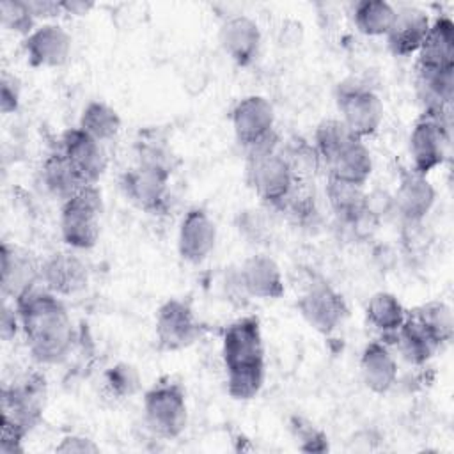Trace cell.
<instances>
[{
  "instance_id": "cell-37",
  "label": "cell",
  "mask_w": 454,
  "mask_h": 454,
  "mask_svg": "<svg viewBox=\"0 0 454 454\" xmlns=\"http://www.w3.org/2000/svg\"><path fill=\"white\" fill-rule=\"evenodd\" d=\"M293 434L298 442V449L303 452H326L328 450V438L323 431H319L312 422L293 417L291 420Z\"/></svg>"
},
{
  "instance_id": "cell-28",
  "label": "cell",
  "mask_w": 454,
  "mask_h": 454,
  "mask_svg": "<svg viewBox=\"0 0 454 454\" xmlns=\"http://www.w3.org/2000/svg\"><path fill=\"white\" fill-rule=\"evenodd\" d=\"M369 325L380 330L385 337H392L406 319V310L395 294L380 291L374 293L365 307Z\"/></svg>"
},
{
  "instance_id": "cell-26",
  "label": "cell",
  "mask_w": 454,
  "mask_h": 454,
  "mask_svg": "<svg viewBox=\"0 0 454 454\" xmlns=\"http://www.w3.org/2000/svg\"><path fill=\"white\" fill-rule=\"evenodd\" d=\"M403 358L411 365L426 364L440 348L422 323L410 312H406L404 323L392 335Z\"/></svg>"
},
{
  "instance_id": "cell-43",
  "label": "cell",
  "mask_w": 454,
  "mask_h": 454,
  "mask_svg": "<svg viewBox=\"0 0 454 454\" xmlns=\"http://www.w3.org/2000/svg\"><path fill=\"white\" fill-rule=\"evenodd\" d=\"M94 5L89 2H80V0H71V2H60V9L67 14H87Z\"/></svg>"
},
{
  "instance_id": "cell-15",
  "label": "cell",
  "mask_w": 454,
  "mask_h": 454,
  "mask_svg": "<svg viewBox=\"0 0 454 454\" xmlns=\"http://www.w3.org/2000/svg\"><path fill=\"white\" fill-rule=\"evenodd\" d=\"M2 294L18 300L41 282V262L25 248L2 243Z\"/></svg>"
},
{
  "instance_id": "cell-8",
  "label": "cell",
  "mask_w": 454,
  "mask_h": 454,
  "mask_svg": "<svg viewBox=\"0 0 454 454\" xmlns=\"http://www.w3.org/2000/svg\"><path fill=\"white\" fill-rule=\"evenodd\" d=\"M450 115H436L422 112L410 133V154L413 170L427 176L443 163L450 140Z\"/></svg>"
},
{
  "instance_id": "cell-3",
  "label": "cell",
  "mask_w": 454,
  "mask_h": 454,
  "mask_svg": "<svg viewBox=\"0 0 454 454\" xmlns=\"http://www.w3.org/2000/svg\"><path fill=\"white\" fill-rule=\"evenodd\" d=\"M247 183L270 207L278 209L296 179L280 153L277 133L247 151Z\"/></svg>"
},
{
  "instance_id": "cell-4",
  "label": "cell",
  "mask_w": 454,
  "mask_h": 454,
  "mask_svg": "<svg viewBox=\"0 0 454 454\" xmlns=\"http://www.w3.org/2000/svg\"><path fill=\"white\" fill-rule=\"evenodd\" d=\"M103 197L98 184H85L60 207V234L74 250H89L99 239Z\"/></svg>"
},
{
  "instance_id": "cell-13",
  "label": "cell",
  "mask_w": 454,
  "mask_h": 454,
  "mask_svg": "<svg viewBox=\"0 0 454 454\" xmlns=\"http://www.w3.org/2000/svg\"><path fill=\"white\" fill-rule=\"evenodd\" d=\"M83 184H98L106 170V153L103 144L80 128H69L62 133L59 149Z\"/></svg>"
},
{
  "instance_id": "cell-41",
  "label": "cell",
  "mask_w": 454,
  "mask_h": 454,
  "mask_svg": "<svg viewBox=\"0 0 454 454\" xmlns=\"http://www.w3.org/2000/svg\"><path fill=\"white\" fill-rule=\"evenodd\" d=\"M55 452H62V454H94L99 452V447L94 443V440L87 438V436H80V434H69L64 436L60 440V443L55 447Z\"/></svg>"
},
{
  "instance_id": "cell-40",
  "label": "cell",
  "mask_w": 454,
  "mask_h": 454,
  "mask_svg": "<svg viewBox=\"0 0 454 454\" xmlns=\"http://www.w3.org/2000/svg\"><path fill=\"white\" fill-rule=\"evenodd\" d=\"M25 433L20 431L14 424L2 420V434H0V454H21Z\"/></svg>"
},
{
  "instance_id": "cell-17",
  "label": "cell",
  "mask_w": 454,
  "mask_h": 454,
  "mask_svg": "<svg viewBox=\"0 0 454 454\" xmlns=\"http://www.w3.org/2000/svg\"><path fill=\"white\" fill-rule=\"evenodd\" d=\"M41 282L57 296H71L87 287V264L74 254L59 252L41 262Z\"/></svg>"
},
{
  "instance_id": "cell-32",
  "label": "cell",
  "mask_w": 454,
  "mask_h": 454,
  "mask_svg": "<svg viewBox=\"0 0 454 454\" xmlns=\"http://www.w3.org/2000/svg\"><path fill=\"white\" fill-rule=\"evenodd\" d=\"M280 153L287 161L294 179L300 183H309V179L316 176L323 163L314 144H309L301 138L291 140L289 144L280 147Z\"/></svg>"
},
{
  "instance_id": "cell-14",
  "label": "cell",
  "mask_w": 454,
  "mask_h": 454,
  "mask_svg": "<svg viewBox=\"0 0 454 454\" xmlns=\"http://www.w3.org/2000/svg\"><path fill=\"white\" fill-rule=\"evenodd\" d=\"M27 60L32 67H59L71 53V35L55 23L35 27L23 41Z\"/></svg>"
},
{
  "instance_id": "cell-12",
  "label": "cell",
  "mask_w": 454,
  "mask_h": 454,
  "mask_svg": "<svg viewBox=\"0 0 454 454\" xmlns=\"http://www.w3.org/2000/svg\"><path fill=\"white\" fill-rule=\"evenodd\" d=\"M236 140L248 151L275 135V110L262 96L239 99L231 115Z\"/></svg>"
},
{
  "instance_id": "cell-20",
  "label": "cell",
  "mask_w": 454,
  "mask_h": 454,
  "mask_svg": "<svg viewBox=\"0 0 454 454\" xmlns=\"http://www.w3.org/2000/svg\"><path fill=\"white\" fill-rule=\"evenodd\" d=\"M434 199L436 192L429 179L411 168L401 176L392 204L404 222L419 223L431 211Z\"/></svg>"
},
{
  "instance_id": "cell-16",
  "label": "cell",
  "mask_w": 454,
  "mask_h": 454,
  "mask_svg": "<svg viewBox=\"0 0 454 454\" xmlns=\"http://www.w3.org/2000/svg\"><path fill=\"white\" fill-rule=\"evenodd\" d=\"M215 243L216 225L211 216L200 207L188 209L177 232L179 255L192 264H199L213 252Z\"/></svg>"
},
{
  "instance_id": "cell-6",
  "label": "cell",
  "mask_w": 454,
  "mask_h": 454,
  "mask_svg": "<svg viewBox=\"0 0 454 454\" xmlns=\"http://www.w3.org/2000/svg\"><path fill=\"white\" fill-rule=\"evenodd\" d=\"M337 108L340 121L355 137L362 140L374 135L381 126L383 103L380 96L355 78L339 83Z\"/></svg>"
},
{
  "instance_id": "cell-27",
  "label": "cell",
  "mask_w": 454,
  "mask_h": 454,
  "mask_svg": "<svg viewBox=\"0 0 454 454\" xmlns=\"http://www.w3.org/2000/svg\"><path fill=\"white\" fill-rule=\"evenodd\" d=\"M41 177H43L44 188L60 202L69 200L74 193H78L85 186L59 149L48 154L46 160L43 161Z\"/></svg>"
},
{
  "instance_id": "cell-29",
  "label": "cell",
  "mask_w": 454,
  "mask_h": 454,
  "mask_svg": "<svg viewBox=\"0 0 454 454\" xmlns=\"http://www.w3.org/2000/svg\"><path fill=\"white\" fill-rule=\"evenodd\" d=\"M395 18V9L385 0H362L355 4L353 21L358 32L369 37L387 35Z\"/></svg>"
},
{
  "instance_id": "cell-11",
  "label": "cell",
  "mask_w": 454,
  "mask_h": 454,
  "mask_svg": "<svg viewBox=\"0 0 454 454\" xmlns=\"http://www.w3.org/2000/svg\"><path fill=\"white\" fill-rule=\"evenodd\" d=\"M170 176L165 170L137 163L122 174L121 190L135 207L151 215L163 213L168 204Z\"/></svg>"
},
{
  "instance_id": "cell-5",
  "label": "cell",
  "mask_w": 454,
  "mask_h": 454,
  "mask_svg": "<svg viewBox=\"0 0 454 454\" xmlns=\"http://www.w3.org/2000/svg\"><path fill=\"white\" fill-rule=\"evenodd\" d=\"M144 417L156 436L165 440L177 438L188 424L184 388L172 380L158 381L144 395Z\"/></svg>"
},
{
  "instance_id": "cell-2",
  "label": "cell",
  "mask_w": 454,
  "mask_h": 454,
  "mask_svg": "<svg viewBox=\"0 0 454 454\" xmlns=\"http://www.w3.org/2000/svg\"><path fill=\"white\" fill-rule=\"evenodd\" d=\"M222 358L229 395L238 401L255 397L264 383V340L255 316H243L225 328Z\"/></svg>"
},
{
  "instance_id": "cell-24",
  "label": "cell",
  "mask_w": 454,
  "mask_h": 454,
  "mask_svg": "<svg viewBox=\"0 0 454 454\" xmlns=\"http://www.w3.org/2000/svg\"><path fill=\"white\" fill-rule=\"evenodd\" d=\"M328 177L364 186L372 172V156L362 138H355L326 165Z\"/></svg>"
},
{
  "instance_id": "cell-33",
  "label": "cell",
  "mask_w": 454,
  "mask_h": 454,
  "mask_svg": "<svg viewBox=\"0 0 454 454\" xmlns=\"http://www.w3.org/2000/svg\"><path fill=\"white\" fill-rule=\"evenodd\" d=\"M422 326L431 333V337L436 340L438 346L449 342L452 339V310L447 303L443 301H429L426 305L417 307L411 312Z\"/></svg>"
},
{
  "instance_id": "cell-35",
  "label": "cell",
  "mask_w": 454,
  "mask_h": 454,
  "mask_svg": "<svg viewBox=\"0 0 454 454\" xmlns=\"http://www.w3.org/2000/svg\"><path fill=\"white\" fill-rule=\"evenodd\" d=\"M0 18L2 25L11 30L23 34L25 37L35 28V14L30 7V2L21 0H2L0 2Z\"/></svg>"
},
{
  "instance_id": "cell-31",
  "label": "cell",
  "mask_w": 454,
  "mask_h": 454,
  "mask_svg": "<svg viewBox=\"0 0 454 454\" xmlns=\"http://www.w3.org/2000/svg\"><path fill=\"white\" fill-rule=\"evenodd\" d=\"M355 138L358 137H355L340 119H325L317 124L314 131V147L323 165H326L339 151H342Z\"/></svg>"
},
{
  "instance_id": "cell-21",
  "label": "cell",
  "mask_w": 454,
  "mask_h": 454,
  "mask_svg": "<svg viewBox=\"0 0 454 454\" xmlns=\"http://www.w3.org/2000/svg\"><path fill=\"white\" fill-rule=\"evenodd\" d=\"M429 16L422 9L411 5L395 9L394 23L385 35L390 51L397 57L417 53L429 32Z\"/></svg>"
},
{
  "instance_id": "cell-7",
  "label": "cell",
  "mask_w": 454,
  "mask_h": 454,
  "mask_svg": "<svg viewBox=\"0 0 454 454\" xmlns=\"http://www.w3.org/2000/svg\"><path fill=\"white\" fill-rule=\"evenodd\" d=\"M46 380L32 372L11 387L2 388V420L28 434L43 419L46 406Z\"/></svg>"
},
{
  "instance_id": "cell-42",
  "label": "cell",
  "mask_w": 454,
  "mask_h": 454,
  "mask_svg": "<svg viewBox=\"0 0 454 454\" xmlns=\"http://www.w3.org/2000/svg\"><path fill=\"white\" fill-rule=\"evenodd\" d=\"M18 330H21V323H20V316L16 312L14 307L4 305L2 307V314H0V337L2 340H11Z\"/></svg>"
},
{
  "instance_id": "cell-36",
  "label": "cell",
  "mask_w": 454,
  "mask_h": 454,
  "mask_svg": "<svg viewBox=\"0 0 454 454\" xmlns=\"http://www.w3.org/2000/svg\"><path fill=\"white\" fill-rule=\"evenodd\" d=\"M105 381L114 395H117L119 399H124V397H131L138 390L140 374L131 364L119 362L106 371Z\"/></svg>"
},
{
  "instance_id": "cell-18",
  "label": "cell",
  "mask_w": 454,
  "mask_h": 454,
  "mask_svg": "<svg viewBox=\"0 0 454 454\" xmlns=\"http://www.w3.org/2000/svg\"><path fill=\"white\" fill-rule=\"evenodd\" d=\"M218 41L231 60L238 66H250L259 55L261 30L252 18L236 14L222 23Z\"/></svg>"
},
{
  "instance_id": "cell-9",
  "label": "cell",
  "mask_w": 454,
  "mask_h": 454,
  "mask_svg": "<svg viewBox=\"0 0 454 454\" xmlns=\"http://www.w3.org/2000/svg\"><path fill=\"white\" fill-rule=\"evenodd\" d=\"M154 333L161 349L179 351L202 337L204 325L195 317L188 303L170 298L156 312Z\"/></svg>"
},
{
  "instance_id": "cell-34",
  "label": "cell",
  "mask_w": 454,
  "mask_h": 454,
  "mask_svg": "<svg viewBox=\"0 0 454 454\" xmlns=\"http://www.w3.org/2000/svg\"><path fill=\"white\" fill-rule=\"evenodd\" d=\"M137 163L172 174L176 168V156L165 138L156 131H147L137 140Z\"/></svg>"
},
{
  "instance_id": "cell-23",
  "label": "cell",
  "mask_w": 454,
  "mask_h": 454,
  "mask_svg": "<svg viewBox=\"0 0 454 454\" xmlns=\"http://www.w3.org/2000/svg\"><path fill=\"white\" fill-rule=\"evenodd\" d=\"M360 374L374 394L388 392L397 380V362L385 342H369L360 356Z\"/></svg>"
},
{
  "instance_id": "cell-10",
  "label": "cell",
  "mask_w": 454,
  "mask_h": 454,
  "mask_svg": "<svg viewBox=\"0 0 454 454\" xmlns=\"http://www.w3.org/2000/svg\"><path fill=\"white\" fill-rule=\"evenodd\" d=\"M296 307L307 325L325 335L335 332L348 317L346 300L326 282L310 284Z\"/></svg>"
},
{
  "instance_id": "cell-1",
  "label": "cell",
  "mask_w": 454,
  "mask_h": 454,
  "mask_svg": "<svg viewBox=\"0 0 454 454\" xmlns=\"http://www.w3.org/2000/svg\"><path fill=\"white\" fill-rule=\"evenodd\" d=\"M32 358L43 365L62 364L73 351L74 326L64 301L44 286L14 300Z\"/></svg>"
},
{
  "instance_id": "cell-38",
  "label": "cell",
  "mask_w": 454,
  "mask_h": 454,
  "mask_svg": "<svg viewBox=\"0 0 454 454\" xmlns=\"http://www.w3.org/2000/svg\"><path fill=\"white\" fill-rule=\"evenodd\" d=\"M239 231L261 243V239L270 236V222L261 211H243V215H239Z\"/></svg>"
},
{
  "instance_id": "cell-30",
  "label": "cell",
  "mask_w": 454,
  "mask_h": 454,
  "mask_svg": "<svg viewBox=\"0 0 454 454\" xmlns=\"http://www.w3.org/2000/svg\"><path fill=\"white\" fill-rule=\"evenodd\" d=\"M78 128L103 144L121 131V117L110 105L103 101H90L80 115Z\"/></svg>"
},
{
  "instance_id": "cell-39",
  "label": "cell",
  "mask_w": 454,
  "mask_h": 454,
  "mask_svg": "<svg viewBox=\"0 0 454 454\" xmlns=\"http://www.w3.org/2000/svg\"><path fill=\"white\" fill-rule=\"evenodd\" d=\"M20 106V83L14 76L2 74L0 80V110L2 114H12Z\"/></svg>"
},
{
  "instance_id": "cell-25",
  "label": "cell",
  "mask_w": 454,
  "mask_h": 454,
  "mask_svg": "<svg viewBox=\"0 0 454 454\" xmlns=\"http://www.w3.org/2000/svg\"><path fill=\"white\" fill-rule=\"evenodd\" d=\"M326 199L335 213V216L346 223L355 225L364 215L369 213L367 207V193L364 186L346 183L335 177H328L326 181Z\"/></svg>"
},
{
  "instance_id": "cell-22",
  "label": "cell",
  "mask_w": 454,
  "mask_h": 454,
  "mask_svg": "<svg viewBox=\"0 0 454 454\" xmlns=\"http://www.w3.org/2000/svg\"><path fill=\"white\" fill-rule=\"evenodd\" d=\"M417 53V69H454V23L449 16H440L431 23Z\"/></svg>"
},
{
  "instance_id": "cell-19",
  "label": "cell",
  "mask_w": 454,
  "mask_h": 454,
  "mask_svg": "<svg viewBox=\"0 0 454 454\" xmlns=\"http://www.w3.org/2000/svg\"><path fill=\"white\" fill-rule=\"evenodd\" d=\"M238 282L248 296L259 300H278L286 291L278 264L264 254L245 259L238 273Z\"/></svg>"
}]
</instances>
